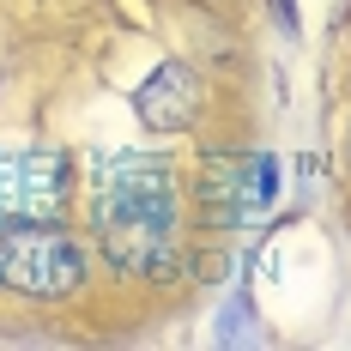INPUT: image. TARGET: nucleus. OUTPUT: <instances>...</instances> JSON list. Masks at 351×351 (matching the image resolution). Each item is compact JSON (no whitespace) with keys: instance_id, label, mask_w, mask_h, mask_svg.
Segmentation results:
<instances>
[{"instance_id":"nucleus-1","label":"nucleus","mask_w":351,"mask_h":351,"mask_svg":"<svg viewBox=\"0 0 351 351\" xmlns=\"http://www.w3.org/2000/svg\"><path fill=\"white\" fill-rule=\"evenodd\" d=\"M97 243L115 273H170L176 176L152 152H109L97 164Z\"/></svg>"},{"instance_id":"nucleus-4","label":"nucleus","mask_w":351,"mask_h":351,"mask_svg":"<svg viewBox=\"0 0 351 351\" xmlns=\"http://www.w3.org/2000/svg\"><path fill=\"white\" fill-rule=\"evenodd\" d=\"M279 194V164L261 152V158H212L206 170V212L212 224H248L273 206Z\"/></svg>"},{"instance_id":"nucleus-5","label":"nucleus","mask_w":351,"mask_h":351,"mask_svg":"<svg viewBox=\"0 0 351 351\" xmlns=\"http://www.w3.org/2000/svg\"><path fill=\"white\" fill-rule=\"evenodd\" d=\"M134 115H140L145 128H158V134L194 128V115H200V73L182 67V61L152 67V73H145V85L134 91Z\"/></svg>"},{"instance_id":"nucleus-2","label":"nucleus","mask_w":351,"mask_h":351,"mask_svg":"<svg viewBox=\"0 0 351 351\" xmlns=\"http://www.w3.org/2000/svg\"><path fill=\"white\" fill-rule=\"evenodd\" d=\"M85 279V248L55 218H6L0 224V285L19 297H67Z\"/></svg>"},{"instance_id":"nucleus-3","label":"nucleus","mask_w":351,"mask_h":351,"mask_svg":"<svg viewBox=\"0 0 351 351\" xmlns=\"http://www.w3.org/2000/svg\"><path fill=\"white\" fill-rule=\"evenodd\" d=\"M67 188H73L67 152H43V145L0 152V212L6 218H55L67 206Z\"/></svg>"},{"instance_id":"nucleus-6","label":"nucleus","mask_w":351,"mask_h":351,"mask_svg":"<svg viewBox=\"0 0 351 351\" xmlns=\"http://www.w3.org/2000/svg\"><path fill=\"white\" fill-rule=\"evenodd\" d=\"M346 164H351V134H346Z\"/></svg>"}]
</instances>
